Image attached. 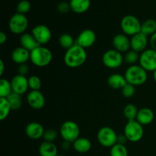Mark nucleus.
<instances>
[{"label": "nucleus", "mask_w": 156, "mask_h": 156, "mask_svg": "<svg viewBox=\"0 0 156 156\" xmlns=\"http://www.w3.org/2000/svg\"><path fill=\"white\" fill-rule=\"evenodd\" d=\"M28 72H29V67L26 63L21 64V65L18 66V75H21V76H25L28 73Z\"/></svg>", "instance_id": "38"}, {"label": "nucleus", "mask_w": 156, "mask_h": 156, "mask_svg": "<svg viewBox=\"0 0 156 156\" xmlns=\"http://www.w3.org/2000/svg\"><path fill=\"white\" fill-rule=\"evenodd\" d=\"M7 41V36L4 32H1L0 33V44H4Z\"/></svg>", "instance_id": "42"}, {"label": "nucleus", "mask_w": 156, "mask_h": 156, "mask_svg": "<svg viewBox=\"0 0 156 156\" xmlns=\"http://www.w3.org/2000/svg\"><path fill=\"white\" fill-rule=\"evenodd\" d=\"M61 147H62V150L68 151L69 149L71 148V143H69V142H67V141H64V140H63V142H62Z\"/></svg>", "instance_id": "41"}, {"label": "nucleus", "mask_w": 156, "mask_h": 156, "mask_svg": "<svg viewBox=\"0 0 156 156\" xmlns=\"http://www.w3.org/2000/svg\"><path fill=\"white\" fill-rule=\"evenodd\" d=\"M149 44H150L151 49L156 51V33L150 37L149 39Z\"/></svg>", "instance_id": "39"}, {"label": "nucleus", "mask_w": 156, "mask_h": 156, "mask_svg": "<svg viewBox=\"0 0 156 156\" xmlns=\"http://www.w3.org/2000/svg\"><path fill=\"white\" fill-rule=\"evenodd\" d=\"M27 102L29 106L34 110H41L46 103L45 97L40 91H30L27 96Z\"/></svg>", "instance_id": "16"}, {"label": "nucleus", "mask_w": 156, "mask_h": 156, "mask_svg": "<svg viewBox=\"0 0 156 156\" xmlns=\"http://www.w3.org/2000/svg\"><path fill=\"white\" fill-rule=\"evenodd\" d=\"M20 43H21V47H24V48L29 50L30 52H31L35 48L41 46L38 44L34 37L33 36V34L29 33H24L21 35Z\"/></svg>", "instance_id": "20"}, {"label": "nucleus", "mask_w": 156, "mask_h": 156, "mask_svg": "<svg viewBox=\"0 0 156 156\" xmlns=\"http://www.w3.org/2000/svg\"><path fill=\"white\" fill-rule=\"evenodd\" d=\"M58 133L55 129H49L45 130L44 134V141L46 142H50V143H53V142L56 140V139L57 138Z\"/></svg>", "instance_id": "36"}, {"label": "nucleus", "mask_w": 156, "mask_h": 156, "mask_svg": "<svg viewBox=\"0 0 156 156\" xmlns=\"http://www.w3.org/2000/svg\"><path fill=\"white\" fill-rule=\"evenodd\" d=\"M154 118H155V114L152 110L149 108H143L139 110L136 120L143 126V125H149L152 123Z\"/></svg>", "instance_id": "19"}, {"label": "nucleus", "mask_w": 156, "mask_h": 156, "mask_svg": "<svg viewBox=\"0 0 156 156\" xmlns=\"http://www.w3.org/2000/svg\"><path fill=\"white\" fill-rule=\"evenodd\" d=\"M153 79H154V80L156 82V69L153 72Z\"/></svg>", "instance_id": "44"}, {"label": "nucleus", "mask_w": 156, "mask_h": 156, "mask_svg": "<svg viewBox=\"0 0 156 156\" xmlns=\"http://www.w3.org/2000/svg\"><path fill=\"white\" fill-rule=\"evenodd\" d=\"M45 130L40 123L37 122H30L26 126L25 133L30 140H37L43 138Z\"/></svg>", "instance_id": "17"}, {"label": "nucleus", "mask_w": 156, "mask_h": 156, "mask_svg": "<svg viewBox=\"0 0 156 156\" xmlns=\"http://www.w3.org/2000/svg\"><path fill=\"white\" fill-rule=\"evenodd\" d=\"M59 133L64 141L73 143L80 135V128L76 122L66 120L60 126Z\"/></svg>", "instance_id": "4"}, {"label": "nucleus", "mask_w": 156, "mask_h": 156, "mask_svg": "<svg viewBox=\"0 0 156 156\" xmlns=\"http://www.w3.org/2000/svg\"><path fill=\"white\" fill-rule=\"evenodd\" d=\"M127 141H128L127 138H126V136L124 135V134L117 136V143H119V144H121V145H125Z\"/></svg>", "instance_id": "40"}, {"label": "nucleus", "mask_w": 156, "mask_h": 156, "mask_svg": "<svg viewBox=\"0 0 156 156\" xmlns=\"http://www.w3.org/2000/svg\"><path fill=\"white\" fill-rule=\"evenodd\" d=\"M59 44L65 50H69L76 44L73 36L69 34H63L59 38Z\"/></svg>", "instance_id": "29"}, {"label": "nucleus", "mask_w": 156, "mask_h": 156, "mask_svg": "<svg viewBox=\"0 0 156 156\" xmlns=\"http://www.w3.org/2000/svg\"><path fill=\"white\" fill-rule=\"evenodd\" d=\"M148 43H149L148 36L142 32L136 34L130 38L131 50L138 53H143L146 50Z\"/></svg>", "instance_id": "14"}, {"label": "nucleus", "mask_w": 156, "mask_h": 156, "mask_svg": "<svg viewBox=\"0 0 156 156\" xmlns=\"http://www.w3.org/2000/svg\"><path fill=\"white\" fill-rule=\"evenodd\" d=\"M12 111L10 105L6 98H0V120L3 121L9 117Z\"/></svg>", "instance_id": "27"}, {"label": "nucleus", "mask_w": 156, "mask_h": 156, "mask_svg": "<svg viewBox=\"0 0 156 156\" xmlns=\"http://www.w3.org/2000/svg\"><path fill=\"white\" fill-rule=\"evenodd\" d=\"M140 66L147 72L156 69V51L152 49H146L140 56Z\"/></svg>", "instance_id": "10"}, {"label": "nucleus", "mask_w": 156, "mask_h": 156, "mask_svg": "<svg viewBox=\"0 0 156 156\" xmlns=\"http://www.w3.org/2000/svg\"><path fill=\"white\" fill-rule=\"evenodd\" d=\"M142 23L134 15H128L123 17L120 21V27L123 34L127 36H134L141 32Z\"/></svg>", "instance_id": "6"}, {"label": "nucleus", "mask_w": 156, "mask_h": 156, "mask_svg": "<svg viewBox=\"0 0 156 156\" xmlns=\"http://www.w3.org/2000/svg\"><path fill=\"white\" fill-rule=\"evenodd\" d=\"M123 134L126 136L128 141L137 143L143 137L144 129L143 125L140 124L136 120H128L124 126Z\"/></svg>", "instance_id": "5"}, {"label": "nucleus", "mask_w": 156, "mask_h": 156, "mask_svg": "<svg viewBox=\"0 0 156 156\" xmlns=\"http://www.w3.org/2000/svg\"><path fill=\"white\" fill-rule=\"evenodd\" d=\"M10 82L13 92L22 95L28 90V79H27L26 76L18 74L14 76Z\"/></svg>", "instance_id": "13"}, {"label": "nucleus", "mask_w": 156, "mask_h": 156, "mask_svg": "<svg viewBox=\"0 0 156 156\" xmlns=\"http://www.w3.org/2000/svg\"><path fill=\"white\" fill-rule=\"evenodd\" d=\"M86 59L87 53L85 49L76 44L66 51L63 58L66 66L72 69L82 66Z\"/></svg>", "instance_id": "1"}, {"label": "nucleus", "mask_w": 156, "mask_h": 156, "mask_svg": "<svg viewBox=\"0 0 156 156\" xmlns=\"http://www.w3.org/2000/svg\"><path fill=\"white\" fill-rule=\"evenodd\" d=\"M28 85L31 91H40L42 86V82L38 76H31L28 78Z\"/></svg>", "instance_id": "33"}, {"label": "nucleus", "mask_w": 156, "mask_h": 156, "mask_svg": "<svg viewBox=\"0 0 156 156\" xmlns=\"http://www.w3.org/2000/svg\"><path fill=\"white\" fill-rule=\"evenodd\" d=\"M141 32L146 36H152L156 33V21L152 18L146 20L142 23Z\"/></svg>", "instance_id": "25"}, {"label": "nucleus", "mask_w": 156, "mask_h": 156, "mask_svg": "<svg viewBox=\"0 0 156 156\" xmlns=\"http://www.w3.org/2000/svg\"><path fill=\"white\" fill-rule=\"evenodd\" d=\"M57 156H66V155H61V154H58V155Z\"/></svg>", "instance_id": "45"}, {"label": "nucleus", "mask_w": 156, "mask_h": 156, "mask_svg": "<svg viewBox=\"0 0 156 156\" xmlns=\"http://www.w3.org/2000/svg\"><path fill=\"white\" fill-rule=\"evenodd\" d=\"M57 10L60 13H68L71 10V6H70L69 2H59L57 5Z\"/></svg>", "instance_id": "37"}, {"label": "nucleus", "mask_w": 156, "mask_h": 156, "mask_svg": "<svg viewBox=\"0 0 156 156\" xmlns=\"http://www.w3.org/2000/svg\"><path fill=\"white\" fill-rule=\"evenodd\" d=\"M5 71V64L2 59L0 60V76H2Z\"/></svg>", "instance_id": "43"}, {"label": "nucleus", "mask_w": 156, "mask_h": 156, "mask_svg": "<svg viewBox=\"0 0 156 156\" xmlns=\"http://www.w3.org/2000/svg\"><path fill=\"white\" fill-rule=\"evenodd\" d=\"M71 10L77 14L86 12L91 6V0H70Z\"/></svg>", "instance_id": "21"}, {"label": "nucleus", "mask_w": 156, "mask_h": 156, "mask_svg": "<svg viewBox=\"0 0 156 156\" xmlns=\"http://www.w3.org/2000/svg\"><path fill=\"white\" fill-rule=\"evenodd\" d=\"M53 59V53L47 47L39 46L30 52V59L32 63L37 67L48 66Z\"/></svg>", "instance_id": "3"}, {"label": "nucleus", "mask_w": 156, "mask_h": 156, "mask_svg": "<svg viewBox=\"0 0 156 156\" xmlns=\"http://www.w3.org/2000/svg\"><path fill=\"white\" fill-rule=\"evenodd\" d=\"M127 83L134 86H138L145 84L147 81V71L140 65H132L128 67L124 74Z\"/></svg>", "instance_id": "2"}, {"label": "nucleus", "mask_w": 156, "mask_h": 156, "mask_svg": "<svg viewBox=\"0 0 156 156\" xmlns=\"http://www.w3.org/2000/svg\"><path fill=\"white\" fill-rule=\"evenodd\" d=\"M30 8H31V5L30 2L27 0H21L17 5L16 10L18 13L25 15L30 10Z\"/></svg>", "instance_id": "34"}, {"label": "nucleus", "mask_w": 156, "mask_h": 156, "mask_svg": "<svg viewBox=\"0 0 156 156\" xmlns=\"http://www.w3.org/2000/svg\"><path fill=\"white\" fill-rule=\"evenodd\" d=\"M113 47L114 50L120 53H125L129 51L130 47V39L127 35L124 34H118L114 37L112 41Z\"/></svg>", "instance_id": "15"}, {"label": "nucleus", "mask_w": 156, "mask_h": 156, "mask_svg": "<svg viewBox=\"0 0 156 156\" xmlns=\"http://www.w3.org/2000/svg\"><path fill=\"white\" fill-rule=\"evenodd\" d=\"M136 92L135 86L131 84L126 83L123 88L121 89V93L123 95V97L126 98H129L133 97Z\"/></svg>", "instance_id": "35"}, {"label": "nucleus", "mask_w": 156, "mask_h": 156, "mask_svg": "<svg viewBox=\"0 0 156 156\" xmlns=\"http://www.w3.org/2000/svg\"><path fill=\"white\" fill-rule=\"evenodd\" d=\"M31 34L41 46L48 44L52 37V33L50 29L44 24H38L33 27Z\"/></svg>", "instance_id": "11"}, {"label": "nucleus", "mask_w": 156, "mask_h": 156, "mask_svg": "<svg viewBox=\"0 0 156 156\" xmlns=\"http://www.w3.org/2000/svg\"><path fill=\"white\" fill-rule=\"evenodd\" d=\"M28 27V20L25 15L15 13L9 21V28L15 34H23Z\"/></svg>", "instance_id": "7"}, {"label": "nucleus", "mask_w": 156, "mask_h": 156, "mask_svg": "<svg viewBox=\"0 0 156 156\" xmlns=\"http://www.w3.org/2000/svg\"><path fill=\"white\" fill-rule=\"evenodd\" d=\"M108 85L114 89H122L127 83L124 76L120 74H112L108 78Z\"/></svg>", "instance_id": "24"}, {"label": "nucleus", "mask_w": 156, "mask_h": 156, "mask_svg": "<svg viewBox=\"0 0 156 156\" xmlns=\"http://www.w3.org/2000/svg\"><path fill=\"white\" fill-rule=\"evenodd\" d=\"M102 62L107 68L115 69L121 66L124 62V58L121 53L112 49L107 50L104 53L102 56Z\"/></svg>", "instance_id": "9"}, {"label": "nucleus", "mask_w": 156, "mask_h": 156, "mask_svg": "<svg viewBox=\"0 0 156 156\" xmlns=\"http://www.w3.org/2000/svg\"><path fill=\"white\" fill-rule=\"evenodd\" d=\"M73 149L79 153H86L91 149V143L88 138L79 137L73 143Z\"/></svg>", "instance_id": "23"}, {"label": "nucleus", "mask_w": 156, "mask_h": 156, "mask_svg": "<svg viewBox=\"0 0 156 156\" xmlns=\"http://www.w3.org/2000/svg\"><path fill=\"white\" fill-rule=\"evenodd\" d=\"M111 156H128V150L125 145L116 143L111 148L110 151Z\"/></svg>", "instance_id": "31"}, {"label": "nucleus", "mask_w": 156, "mask_h": 156, "mask_svg": "<svg viewBox=\"0 0 156 156\" xmlns=\"http://www.w3.org/2000/svg\"><path fill=\"white\" fill-rule=\"evenodd\" d=\"M139 110L136 105L133 104H128L123 108V115L127 120H133L136 119Z\"/></svg>", "instance_id": "28"}, {"label": "nucleus", "mask_w": 156, "mask_h": 156, "mask_svg": "<svg viewBox=\"0 0 156 156\" xmlns=\"http://www.w3.org/2000/svg\"><path fill=\"white\" fill-rule=\"evenodd\" d=\"M117 136L114 129L110 126H103L98 132L97 139L102 146L111 148L117 143Z\"/></svg>", "instance_id": "8"}, {"label": "nucleus", "mask_w": 156, "mask_h": 156, "mask_svg": "<svg viewBox=\"0 0 156 156\" xmlns=\"http://www.w3.org/2000/svg\"><path fill=\"white\" fill-rule=\"evenodd\" d=\"M140 54L138 52H136L133 50H129V51L125 53L124 56V62L128 64H130L131 66L134 65L136 62L140 60Z\"/></svg>", "instance_id": "32"}, {"label": "nucleus", "mask_w": 156, "mask_h": 156, "mask_svg": "<svg viewBox=\"0 0 156 156\" xmlns=\"http://www.w3.org/2000/svg\"><path fill=\"white\" fill-rule=\"evenodd\" d=\"M11 58L18 65L26 63L30 59V52L22 47H16L12 51Z\"/></svg>", "instance_id": "18"}, {"label": "nucleus", "mask_w": 156, "mask_h": 156, "mask_svg": "<svg viewBox=\"0 0 156 156\" xmlns=\"http://www.w3.org/2000/svg\"><path fill=\"white\" fill-rule=\"evenodd\" d=\"M6 98H7L8 101H9L11 108H12V110L17 111V110L21 108V105H22V98H21V94L12 92Z\"/></svg>", "instance_id": "26"}, {"label": "nucleus", "mask_w": 156, "mask_h": 156, "mask_svg": "<svg viewBox=\"0 0 156 156\" xmlns=\"http://www.w3.org/2000/svg\"><path fill=\"white\" fill-rule=\"evenodd\" d=\"M40 156H57V146L53 143L44 141L39 146Z\"/></svg>", "instance_id": "22"}, {"label": "nucleus", "mask_w": 156, "mask_h": 156, "mask_svg": "<svg viewBox=\"0 0 156 156\" xmlns=\"http://www.w3.org/2000/svg\"><path fill=\"white\" fill-rule=\"evenodd\" d=\"M13 92L11 82L5 79L0 80V98H7L11 93Z\"/></svg>", "instance_id": "30"}, {"label": "nucleus", "mask_w": 156, "mask_h": 156, "mask_svg": "<svg viewBox=\"0 0 156 156\" xmlns=\"http://www.w3.org/2000/svg\"><path fill=\"white\" fill-rule=\"evenodd\" d=\"M96 41V34L91 29H85L79 33L76 39V44L84 49L91 47Z\"/></svg>", "instance_id": "12"}]
</instances>
